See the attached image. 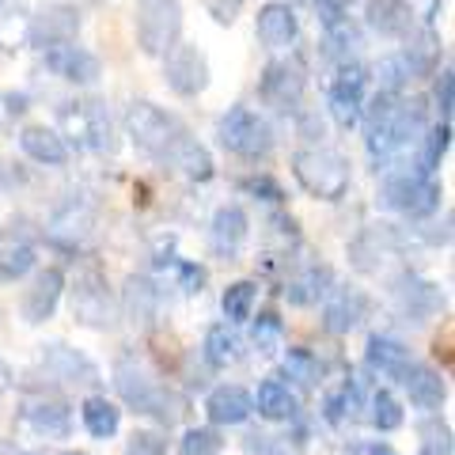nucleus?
Segmentation results:
<instances>
[{"label": "nucleus", "mask_w": 455, "mask_h": 455, "mask_svg": "<svg viewBox=\"0 0 455 455\" xmlns=\"http://www.w3.org/2000/svg\"><path fill=\"white\" fill-rule=\"evenodd\" d=\"M361 118H364V148L376 164H383L421 137V130L429 125V103L421 95L403 99L391 92H376L372 99H364Z\"/></svg>", "instance_id": "obj_1"}, {"label": "nucleus", "mask_w": 455, "mask_h": 455, "mask_svg": "<svg viewBox=\"0 0 455 455\" xmlns=\"http://www.w3.org/2000/svg\"><path fill=\"white\" fill-rule=\"evenodd\" d=\"M114 391H118V398L133 410V414L156 418L160 425H175L182 414H187V398L140 361L114 364Z\"/></svg>", "instance_id": "obj_2"}, {"label": "nucleus", "mask_w": 455, "mask_h": 455, "mask_svg": "<svg viewBox=\"0 0 455 455\" xmlns=\"http://www.w3.org/2000/svg\"><path fill=\"white\" fill-rule=\"evenodd\" d=\"M65 289H68V311H73V319L80 326H88V331H110L118 323V300L110 292L107 274L95 262H80L73 274V284L65 281Z\"/></svg>", "instance_id": "obj_3"}, {"label": "nucleus", "mask_w": 455, "mask_h": 455, "mask_svg": "<svg viewBox=\"0 0 455 455\" xmlns=\"http://www.w3.org/2000/svg\"><path fill=\"white\" fill-rule=\"evenodd\" d=\"M292 175L304 187V194L319 197V202H341L349 194V160L334 148H300L292 156Z\"/></svg>", "instance_id": "obj_4"}, {"label": "nucleus", "mask_w": 455, "mask_h": 455, "mask_svg": "<svg viewBox=\"0 0 455 455\" xmlns=\"http://www.w3.org/2000/svg\"><path fill=\"white\" fill-rule=\"evenodd\" d=\"M125 133L133 137V145L140 152L156 156V160H171L175 145L187 137V125L156 103H133L125 110Z\"/></svg>", "instance_id": "obj_5"}, {"label": "nucleus", "mask_w": 455, "mask_h": 455, "mask_svg": "<svg viewBox=\"0 0 455 455\" xmlns=\"http://www.w3.org/2000/svg\"><path fill=\"white\" fill-rule=\"evenodd\" d=\"M217 137L228 152L239 156V160H266V156L274 152V130H269V122L259 110H251L243 103H235L220 118Z\"/></svg>", "instance_id": "obj_6"}, {"label": "nucleus", "mask_w": 455, "mask_h": 455, "mask_svg": "<svg viewBox=\"0 0 455 455\" xmlns=\"http://www.w3.org/2000/svg\"><path fill=\"white\" fill-rule=\"evenodd\" d=\"M440 187L433 182V175H421V171H395V175L383 179L379 187V202L403 212L410 220H421V217H433L440 209Z\"/></svg>", "instance_id": "obj_7"}, {"label": "nucleus", "mask_w": 455, "mask_h": 455, "mask_svg": "<svg viewBox=\"0 0 455 455\" xmlns=\"http://www.w3.org/2000/svg\"><path fill=\"white\" fill-rule=\"evenodd\" d=\"M137 46L148 57H164L182 38V4L179 0H140L133 16Z\"/></svg>", "instance_id": "obj_8"}, {"label": "nucleus", "mask_w": 455, "mask_h": 455, "mask_svg": "<svg viewBox=\"0 0 455 455\" xmlns=\"http://www.w3.org/2000/svg\"><path fill=\"white\" fill-rule=\"evenodd\" d=\"M368 80L372 73L361 61H346L338 65V76L331 80V92H326V107H331V118L341 130H353L361 122L364 99H368Z\"/></svg>", "instance_id": "obj_9"}, {"label": "nucleus", "mask_w": 455, "mask_h": 455, "mask_svg": "<svg viewBox=\"0 0 455 455\" xmlns=\"http://www.w3.org/2000/svg\"><path fill=\"white\" fill-rule=\"evenodd\" d=\"M164 80H167V88L182 99L202 95L212 80L205 50H197L194 42H175V46L164 53Z\"/></svg>", "instance_id": "obj_10"}, {"label": "nucleus", "mask_w": 455, "mask_h": 455, "mask_svg": "<svg viewBox=\"0 0 455 455\" xmlns=\"http://www.w3.org/2000/svg\"><path fill=\"white\" fill-rule=\"evenodd\" d=\"M304 92H307V73L300 61H269L262 68V80H259V95L269 110L277 114H296L304 103Z\"/></svg>", "instance_id": "obj_11"}, {"label": "nucleus", "mask_w": 455, "mask_h": 455, "mask_svg": "<svg viewBox=\"0 0 455 455\" xmlns=\"http://www.w3.org/2000/svg\"><path fill=\"white\" fill-rule=\"evenodd\" d=\"M391 304L398 311L403 323H425V319H436L440 307H444V289L429 277H418V274H403L391 284Z\"/></svg>", "instance_id": "obj_12"}, {"label": "nucleus", "mask_w": 455, "mask_h": 455, "mask_svg": "<svg viewBox=\"0 0 455 455\" xmlns=\"http://www.w3.org/2000/svg\"><path fill=\"white\" fill-rule=\"evenodd\" d=\"M61 122H65L68 137H73L80 148H92V152H114L118 148L110 114L103 110V103H68V107H61Z\"/></svg>", "instance_id": "obj_13"}, {"label": "nucleus", "mask_w": 455, "mask_h": 455, "mask_svg": "<svg viewBox=\"0 0 455 455\" xmlns=\"http://www.w3.org/2000/svg\"><path fill=\"white\" fill-rule=\"evenodd\" d=\"M38 361H42V368H46L53 379L68 383V387H99V383H103L99 364L84 349L68 346V341H50V346H42Z\"/></svg>", "instance_id": "obj_14"}, {"label": "nucleus", "mask_w": 455, "mask_h": 455, "mask_svg": "<svg viewBox=\"0 0 455 455\" xmlns=\"http://www.w3.org/2000/svg\"><path fill=\"white\" fill-rule=\"evenodd\" d=\"M80 35V12L65 0H53V4H42L31 20H27V38L35 42L38 50L57 46V42H73Z\"/></svg>", "instance_id": "obj_15"}, {"label": "nucleus", "mask_w": 455, "mask_h": 455, "mask_svg": "<svg viewBox=\"0 0 455 455\" xmlns=\"http://www.w3.org/2000/svg\"><path fill=\"white\" fill-rule=\"evenodd\" d=\"M403 247V235L395 232V224H368L364 232L349 243V262L361 274H379L383 262Z\"/></svg>", "instance_id": "obj_16"}, {"label": "nucleus", "mask_w": 455, "mask_h": 455, "mask_svg": "<svg viewBox=\"0 0 455 455\" xmlns=\"http://www.w3.org/2000/svg\"><path fill=\"white\" fill-rule=\"evenodd\" d=\"M42 57H46L50 73L68 80V84H95L99 76H103L99 57L92 50L76 46V38L73 42H57V46H46V50H42Z\"/></svg>", "instance_id": "obj_17"}, {"label": "nucleus", "mask_w": 455, "mask_h": 455, "mask_svg": "<svg viewBox=\"0 0 455 455\" xmlns=\"http://www.w3.org/2000/svg\"><path fill=\"white\" fill-rule=\"evenodd\" d=\"M61 296H65V274H61V269H57V266L38 269V274L31 277V284L23 289V304H20L23 319L31 326L46 323L57 311V304H61Z\"/></svg>", "instance_id": "obj_18"}, {"label": "nucleus", "mask_w": 455, "mask_h": 455, "mask_svg": "<svg viewBox=\"0 0 455 455\" xmlns=\"http://www.w3.org/2000/svg\"><path fill=\"white\" fill-rule=\"evenodd\" d=\"M368 311H372V300L361 289H338L334 284L323 304V326L326 334H349L361 326V319H368Z\"/></svg>", "instance_id": "obj_19"}, {"label": "nucleus", "mask_w": 455, "mask_h": 455, "mask_svg": "<svg viewBox=\"0 0 455 455\" xmlns=\"http://www.w3.org/2000/svg\"><path fill=\"white\" fill-rule=\"evenodd\" d=\"M23 425L42 440H65L73 433V410L65 398H31L23 403Z\"/></svg>", "instance_id": "obj_20"}, {"label": "nucleus", "mask_w": 455, "mask_h": 455, "mask_svg": "<svg viewBox=\"0 0 455 455\" xmlns=\"http://www.w3.org/2000/svg\"><path fill=\"white\" fill-rule=\"evenodd\" d=\"M254 35H259L262 46L284 50L300 35V20H296V12L284 0H269V4L259 8V16H254Z\"/></svg>", "instance_id": "obj_21"}, {"label": "nucleus", "mask_w": 455, "mask_h": 455, "mask_svg": "<svg viewBox=\"0 0 455 455\" xmlns=\"http://www.w3.org/2000/svg\"><path fill=\"white\" fill-rule=\"evenodd\" d=\"M251 235V220L243 205H220L217 212H212V224H209V243L212 251L220 254V259H235L239 251H243Z\"/></svg>", "instance_id": "obj_22"}, {"label": "nucleus", "mask_w": 455, "mask_h": 455, "mask_svg": "<svg viewBox=\"0 0 455 455\" xmlns=\"http://www.w3.org/2000/svg\"><path fill=\"white\" fill-rule=\"evenodd\" d=\"M398 383H403V391L410 395V403L421 406V410H440L448 398V383L440 379V372H433L429 364H421L410 357V364L398 372Z\"/></svg>", "instance_id": "obj_23"}, {"label": "nucleus", "mask_w": 455, "mask_h": 455, "mask_svg": "<svg viewBox=\"0 0 455 455\" xmlns=\"http://www.w3.org/2000/svg\"><path fill=\"white\" fill-rule=\"evenodd\" d=\"M254 414V398L247 387H239V383H220V387H212L209 398H205V418L217 425H243L247 418Z\"/></svg>", "instance_id": "obj_24"}, {"label": "nucleus", "mask_w": 455, "mask_h": 455, "mask_svg": "<svg viewBox=\"0 0 455 455\" xmlns=\"http://www.w3.org/2000/svg\"><path fill=\"white\" fill-rule=\"evenodd\" d=\"M334 289V274L326 262H307L304 269H296V274L284 281V300L292 307H311L326 300V292Z\"/></svg>", "instance_id": "obj_25"}, {"label": "nucleus", "mask_w": 455, "mask_h": 455, "mask_svg": "<svg viewBox=\"0 0 455 455\" xmlns=\"http://www.w3.org/2000/svg\"><path fill=\"white\" fill-rule=\"evenodd\" d=\"M160 304L164 296L160 289H156L152 277H140V274H130L122 284V311L125 319H130L133 326H152L156 315H160Z\"/></svg>", "instance_id": "obj_26"}, {"label": "nucleus", "mask_w": 455, "mask_h": 455, "mask_svg": "<svg viewBox=\"0 0 455 455\" xmlns=\"http://www.w3.org/2000/svg\"><path fill=\"white\" fill-rule=\"evenodd\" d=\"M20 148L31 156L35 164H46V167H61L68 160V145H65V133L50 130V125H23L20 133Z\"/></svg>", "instance_id": "obj_27"}, {"label": "nucleus", "mask_w": 455, "mask_h": 455, "mask_svg": "<svg viewBox=\"0 0 455 455\" xmlns=\"http://www.w3.org/2000/svg\"><path fill=\"white\" fill-rule=\"evenodd\" d=\"M171 167L179 171L182 179H190V182H209L212 175H217V164H212V152L202 145L197 137H182L179 145H175V152H171V160H167Z\"/></svg>", "instance_id": "obj_28"}, {"label": "nucleus", "mask_w": 455, "mask_h": 455, "mask_svg": "<svg viewBox=\"0 0 455 455\" xmlns=\"http://www.w3.org/2000/svg\"><path fill=\"white\" fill-rule=\"evenodd\" d=\"M357 410H364V383L357 376L338 379V387L326 391L323 398V418L331 425H341L349 418H357Z\"/></svg>", "instance_id": "obj_29"}, {"label": "nucleus", "mask_w": 455, "mask_h": 455, "mask_svg": "<svg viewBox=\"0 0 455 455\" xmlns=\"http://www.w3.org/2000/svg\"><path fill=\"white\" fill-rule=\"evenodd\" d=\"M364 361H368L372 372L387 376V379H398V372L410 364V349L398 338L372 334V338H368V346H364Z\"/></svg>", "instance_id": "obj_30"}, {"label": "nucleus", "mask_w": 455, "mask_h": 455, "mask_svg": "<svg viewBox=\"0 0 455 455\" xmlns=\"http://www.w3.org/2000/svg\"><path fill=\"white\" fill-rule=\"evenodd\" d=\"M251 398H254V410H259L266 421H292L300 414L296 395L289 391V383H281V379H262L259 395H251Z\"/></svg>", "instance_id": "obj_31"}, {"label": "nucleus", "mask_w": 455, "mask_h": 455, "mask_svg": "<svg viewBox=\"0 0 455 455\" xmlns=\"http://www.w3.org/2000/svg\"><path fill=\"white\" fill-rule=\"evenodd\" d=\"M326 35H323V57L334 65H346V61H357V50H361V35L353 27L349 16H338V20H326Z\"/></svg>", "instance_id": "obj_32"}, {"label": "nucleus", "mask_w": 455, "mask_h": 455, "mask_svg": "<svg viewBox=\"0 0 455 455\" xmlns=\"http://www.w3.org/2000/svg\"><path fill=\"white\" fill-rule=\"evenodd\" d=\"M368 23L383 38H403L414 27V12H410L406 0H372L368 4Z\"/></svg>", "instance_id": "obj_33"}, {"label": "nucleus", "mask_w": 455, "mask_h": 455, "mask_svg": "<svg viewBox=\"0 0 455 455\" xmlns=\"http://www.w3.org/2000/svg\"><path fill=\"white\" fill-rule=\"evenodd\" d=\"M80 421L95 440H110L114 433L122 429V410L110 403L107 395H88L80 406Z\"/></svg>", "instance_id": "obj_34"}, {"label": "nucleus", "mask_w": 455, "mask_h": 455, "mask_svg": "<svg viewBox=\"0 0 455 455\" xmlns=\"http://www.w3.org/2000/svg\"><path fill=\"white\" fill-rule=\"evenodd\" d=\"M92 209L84 205V202H68L65 209H57V217L50 224V235L57 239V243H65V247H80V239L92 232Z\"/></svg>", "instance_id": "obj_35"}, {"label": "nucleus", "mask_w": 455, "mask_h": 455, "mask_svg": "<svg viewBox=\"0 0 455 455\" xmlns=\"http://www.w3.org/2000/svg\"><path fill=\"white\" fill-rule=\"evenodd\" d=\"M414 145H418L414 171H421V175H433V171L440 167V160L448 156V148H451V122H440V125H433V130L425 125Z\"/></svg>", "instance_id": "obj_36"}, {"label": "nucleus", "mask_w": 455, "mask_h": 455, "mask_svg": "<svg viewBox=\"0 0 455 455\" xmlns=\"http://www.w3.org/2000/svg\"><path fill=\"white\" fill-rule=\"evenodd\" d=\"M281 372L284 379H292V383H300L304 391H315L319 383H323V361L315 357L311 349H289L284 353V364H281Z\"/></svg>", "instance_id": "obj_37"}, {"label": "nucleus", "mask_w": 455, "mask_h": 455, "mask_svg": "<svg viewBox=\"0 0 455 455\" xmlns=\"http://www.w3.org/2000/svg\"><path fill=\"white\" fill-rule=\"evenodd\" d=\"M202 353H205V364H209V368H228V364H235V361H239V338H235V331H232L228 323L209 326Z\"/></svg>", "instance_id": "obj_38"}, {"label": "nucleus", "mask_w": 455, "mask_h": 455, "mask_svg": "<svg viewBox=\"0 0 455 455\" xmlns=\"http://www.w3.org/2000/svg\"><path fill=\"white\" fill-rule=\"evenodd\" d=\"M254 304H259V284H254V281L228 284L224 296H220V307H224L228 323H247L254 315Z\"/></svg>", "instance_id": "obj_39"}, {"label": "nucleus", "mask_w": 455, "mask_h": 455, "mask_svg": "<svg viewBox=\"0 0 455 455\" xmlns=\"http://www.w3.org/2000/svg\"><path fill=\"white\" fill-rule=\"evenodd\" d=\"M368 421L376 425L379 433H395V429H403V421H406V410H403V403L387 391V387H379V391H372V398H368Z\"/></svg>", "instance_id": "obj_40"}, {"label": "nucleus", "mask_w": 455, "mask_h": 455, "mask_svg": "<svg viewBox=\"0 0 455 455\" xmlns=\"http://www.w3.org/2000/svg\"><path fill=\"white\" fill-rule=\"evenodd\" d=\"M35 269V251L23 243L0 247V284H16L20 277H27Z\"/></svg>", "instance_id": "obj_41"}, {"label": "nucleus", "mask_w": 455, "mask_h": 455, "mask_svg": "<svg viewBox=\"0 0 455 455\" xmlns=\"http://www.w3.org/2000/svg\"><path fill=\"white\" fill-rule=\"evenodd\" d=\"M281 334H284V326L277 319V311H262V315L254 319V326H251V341H254V349H259L262 357H269V353L281 349Z\"/></svg>", "instance_id": "obj_42"}, {"label": "nucleus", "mask_w": 455, "mask_h": 455, "mask_svg": "<svg viewBox=\"0 0 455 455\" xmlns=\"http://www.w3.org/2000/svg\"><path fill=\"white\" fill-rule=\"evenodd\" d=\"M421 455H455V444H451V425L440 421V418H429L421 421Z\"/></svg>", "instance_id": "obj_43"}, {"label": "nucleus", "mask_w": 455, "mask_h": 455, "mask_svg": "<svg viewBox=\"0 0 455 455\" xmlns=\"http://www.w3.org/2000/svg\"><path fill=\"white\" fill-rule=\"evenodd\" d=\"M182 455H220L224 451V436L217 433V425H202V429H187L182 433Z\"/></svg>", "instance_id": "obj_44"}, {"label": "nucleus", "mask_w": 455, "mask_h": 455, "mask_svg": "<svg viewBox=\"0 0 455 455\" xmlns=\"http://www.w3.org/2000/svg\"><path fill=\"white\" fill-rule=\"evenodd\" d=\"M239 190L251 194V197H259V202L284 205V190H281V182H277V179H269V175H247V179H239Z\"/></svg>", "instance_id": "obj_45"}, {"label": "nucleus", "mask_w": 455, "mask_h": 455, "mask_svg": "<svg viewBox=\"0 0 455 455\" xmlns=\"http://www.w3.org/2000/svg\"><path fill=\"white\" fill-rule=\"evenodd\" d=\"M167 269H175V281H179V289L187 292V296H197L205 289V281H209V274H205V266H197V262H187V259H175Z\"/></svg>", "instance_id": "obj_46"}, {"label": "nucleus", "mask_w": 455, "mask_h": 455, "mask_svg": "<svg viewBox=\"0 0 455 455\" xmlns=\"http://www.w3.org/2000/svg\"><path fill=\"white\" fill-rule=\"evenodd\" d=\"M269 243H277L281 251H289L300 243V224H296L289 212H274L269 217Z\"/></svg>", "instance_id": "obj_47"}, {"label": "nucleus", "mask_w": 455, "mask_h": 455, "mask_svg": "<svg viewBox=\"0 0 455 455\" xmlns=\"http://www.w3.org/2000/svg\"><path fill=\"white\" fill-rule=\"evenodd\" d=\"M125 455H167V440L156 429H133L125 440Z\"/></svg>", "instance_id": "obj_48"}, {"label": "nucleus", "mask_w": 455, "mask_h": 455, "mask_svg": "<svg viewBox=\"0 0 455 455\" xmlns=\"http://www.w3.org/2000/svg\"><path fill=\"white\" fill-rule=\"evenodd\" d=\"M433 103L440 110V122H451V110H455V76H451V68H444V73L436 76Z\"/></svg>", "instance_id": "obj_49"}, {"label": "nucleus", "mask_w": 455, "mask_h": 455, "mask_svg": "<svg viewBox=\"0 0 455 455\" xmlns=\"http://www.w3.org/2000/svg\"><path fill=\"white\" fill-rule=\"evenodd\" d=\"M202 4L220 27H232L235 16H239V8H243V0H202Z\"/></svg>", "instance_id": "obj_50"}, {"label": "nucleus", "mask_w": 455, "mask_h": 455, "mask_svg": "<svg viewBox=\"0 0 455 455\" xmlns=\"http://www.w3.org/2000/svg\"><path fill=\"white\" fill-rule=\"evenodd\" d=\"M353 4H357V0H315V8L323 12V23L326 20H338V16H349Z\"/></svg>", "instance_id": "obj_51"}, {"label": "nucleus", "mask_w": 455, "mask_h": 455, "mask_svg": "<svg viewBox=\"0 0 455 455\" xmlns=\"http://www.w3.org/2000/svg\"><path fill=\"white\" fill-rule=\"evenodd\" d=\"M433 349H436V357L444 361V368H451V323H444V338L436 334V346Z\"/></svg>", "instance_id": "obj_52"}, {"label": "nucleus", "mask_w": 455, "mask_h": 455, "mask_svg": "<svg viewBox=\"0 0 455 455\" xmlns=\"http://www.w3.org/2000/svg\"><path fill=\"white\" fill-rule=\"evenodd\" d=\"M353 455H398V451L391 444H379V440H372V444H361Z\"/></svg>", "instance_id": "obj_53"}, {"label": "nucleus", "mask_w": 455, "mask_h": 455, "mask_svg": "<svg viewBox=\"0 0 455 455\" xmlns=\"http://www.w3.org/2000/svg\"><path fill=\"white\" fill-rule=\"evenodd\" d=\"M4 103H8V114H23L27 110V95H4Z\"/></svg>", "instance_id": "obj_54"}, {"label": "nucleus", "mask_w": 455, "mask_h": 455, "mask_svg": "<svg viewBox=\"0 0 455 455\" xmlns=\"http://www.w3.org/2000/svg\"><path fill=\"white\" fill-rule=\"evenodd\" d=\"M8 387H12V368H8L4 361H0V398L8 395Z\"/></svg>", "instance_id": "obj_55"}, {"label": "nucleus", "mask_w": 455, "mask_h": 455, "mask_svg": "<svg viewBox=\"0 0 455 455\" xmlns=\"http://www.w3.org/2000/svg\"><path fill=\"white\" fill-rule=\"evenodd\" d=\"M300 125H304V133H307V137H323V122H315V118H304Z\"/></svg>", "instance_id": "obj_56"}, {"label": "nucleus", "mask_w": 455, "mask_h": 455, "mask_svg": "<svg viewBox=\"0 0 455 455\" xmlns=\"http://www.w3.org/2000/svg\"><path fill=\"white\" fill-rule=\"evenodd\" d=\"M61 455H84V451H61Z\"/></svg>", "instance_id": "obj_57"}, {"label": "nucleus", "mask_w": 455, "mask_h": 455, "mask_svg": "<svg viewBox=\"0 0 455 455\" xmlns=\"http://www.w3.org/2000/svg\"><path fill=\"white\" fill-rule=\"evenodd\" d=\"M20 455H38V451H20Z\"/></svg>", "instance_id": "obj_58"}, {"label": "nucleus", "mask_w": 455, "mask_h": 455, "mask_svg": "<svg viewBox=\"0 0 455 455\" xmlns=\"http://www.w3.org/2000/svg\"><path fill=\"white\" fill-rule=\"evenodd\" d=\"M0 319H4V307H0Z\"/></svg>", "instance_id": "obj_59"}]
</instances>
